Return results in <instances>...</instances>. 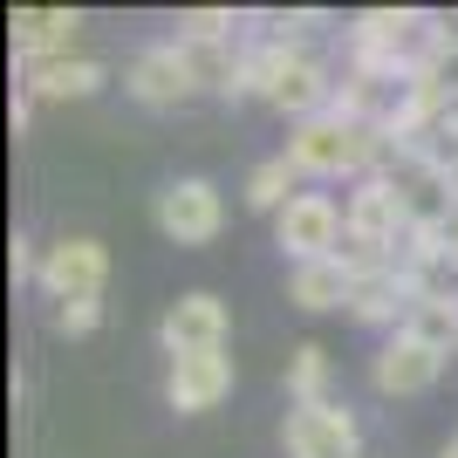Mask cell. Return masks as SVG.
Instances as JSON below:
<instances>
[{
  "mask_svg": "<svg viewBox=\"0 0 458 458\" xmlns=\"http://www.w3.org/2000/svg\"><path fill=\"white\" fill-rule=\"evenodd\" d=\"M96 322H103V301H69V308H55V328H62V335H89Z\"/></svg>",
  "mask_w": 458,
  "mask_h": 458,
  "instance_id": "cell-19",
  "label": "cell"
},
{
  "mask_svg": "<svg viewBox=\"0 0 458 458\" xmlns=\"http://www.w3.org/2000/svg\"><path fill=\"white\" fill-rule=\"evenodd\" d=\"M438 458H458V438H452V445H445V452H438Z\"/></svg>",
  "mask_w": 458,
  "mask_h": 458,
  "instance_id": "cell-22",
  "label": "cell"
},
{
  "mask_svg": "<svg viewBox=\"0 0 458 458\" xmlns=\"http://www.w3.org/2000/svg\"><path fill=\"white\" fill-rule=\"evenodd\" d=\"M233 28H247V14H233V7H191V14H178V35H191V41H233Z\"/></svg>",
  "mask_w": 458,
  "mask_h": 458,
  "instance_id": "cell-18",
  "label": "cell"
},
{
  "mask_svg": "<svg viewBox=\"0 0 458 458\" xmlns=\"http://www.w3.org/2000/svg\"><path fill=\"white\" fill-rule=\"evenodd\" d=\"M452 172H458V165H452Z\"/></svg>",
  "mask_w": 458,
  "mask_h": 458,
  "instance_id": "cell-23",
  "label": "cell"
},
{
  "mask_svg": "<svg viewBox=\"0 0 458 458\" xmlns=\"http://www.w3.org/2000/svg\"><path fill=\"white\" fill-rule=\"evenodd\" d=\"M445 253H452V267H458V212H452V226H445Z\"/></svg>",
  "mask_w": 458,
  "mask_h": 458,
  "instance_id": "cell-21",
  "label": "cell"
},
{
  "mask_svg": "<svg viewBox=\"0 0 458 458\" xmlns=\"http://www.w3.org/2000/svg\"><path fill=\"white\" fill-rule=\"evenodd\" d=\"M287 157L301 178H377L383 172V137L377 123H349V116H308L287 131Z\"/></svg>",
  "mask_w": 458,
  "mask_h": 458,
  "instance_id": "cell-1",
  "label": "cell"
},
{
  "mask_svg": "<svg viewBox=\"0 0 458 458\" xmlns=\"http://www.w3.org/2000/svg\"><path fill=\"white\" fill-rule=\"evenodd\" d=\"M294 185H301V172H294V157H260L253 165V178H247V206L253 212H281L287 199H294Z\"/></svg>",
  "mask_w": 458,
  "mask_h": 458,
  "instance_id": "cell-17",
  "label": "cell"
},
{
  "mask_svg": "<svg viewBox=\"0 0 458 458\" xmlns=\"http://www.w3.org/2000/svg\"><path fill=\"white\" fill-rule=\"evenodd\" d=\"M445 363H452V356H438V349L418 343L411 328H397V335H383L377 356H369V383H377V397H424V390L445 377Z\"/></svg>",
  "mask_w": 458,
  "mask_h": 458,
  "instance_id": "cell-7",
  "label": "cell"
},
{
  "mask_svg": "<svg viewBox=\"0 0 458 458\" xmlns=\"http://www.w3.org/2000/svg\"><path fill=\"white\" fill-rule=\"evenodd\" d=\"M110 82V69L96 55H62V62H28L21 69V96L35 103H76V96H96Z\"/></svg>",
  "mask_w": 458,
  "mask_h": 458,
  "instance_id": "cell-13",
  "label": "cell"
},
{
  "mask_svg": "<svg viewBox=\"0 0 458 458\" xmlns=\"http://www.w3.org/2000/svg\"><path fill=\"white\" fill-rule=\"evenodd\" d=\"M219 226H226V199L212 178H172L157 191V233L172 247H212Z\"/></svg>",
  "mask_w": 458,
  "mask_h": 458,
  "instance_id": "cell-5",
  "label": "cell"
},
{
  "mask_svg": "<svg viewBox=\"0 0 458 458\" xmlns=\"http://www.w3.org/2000/svg\"><path fill=\"white\" fill-rule=\"evenodd\" d=\"M226 301L219 294H206V287H191V294H178L172 308H165V322H157V343H165V356L172 363H185V356H219L226 349Z\"/></svg>",
  "mask_w": 458,
  "mask_h": 458,
  "instance_id": "cell-6",
  "label": "cell"
},
{
  "mask_svg": "<svg viewBox=\"0 0 458 458\" xmlns=\"http://www.w3.org/2000/svg\"><path fill=\"white\" fill-rule=\"evenodd\" d=\"M123 89H131L144 110H178V103L191 96V76H185L178 41H151V48H137L131 69H123Z\"/></svg>",
  "mask_w": 458,
  "mask_h": 458,
  "instance_id": "cell-8",
  "label": "cell"
},
{
  "mask_svg": "<svg viewBox=\"0 0 458 458\" xmlns=\"http://www.w3.org/2000/svg\"><path fill=\"white\" fill-rule=\"evenodd\" d=\"M76 35H82L76 7H14V55H21V69H28V62L76 55Z\"/></svg>",
  "mask_w": 458,
  "mask_h": 458,
  "instance_id": "cell-11",
  "label": "cell"
},
{
  "mask_svg": "<svg viewBox=\"0 0 458 458\" xmlns=\"http://www.w3.org/2000/svg\"><path fill=\"white\" fill-rule=\"evenodd\" d=\"M411 308H418V287L403 281V267H377V274H356V294H349V315L363 328H383V335H397L411 322Z\"/></svg>",
  "mask_w": 458,
  "mask_h": 458,
  "instance_id": "cell-12",
  "label": "cell"
},
{
  "mask_svg": "<svg viewBox=\"0 0 458 458\" xmlns=\"http://www.w3.org/2000/svg\"><path fill=\"white\" fill-rule=\"evenodd\" d=\"M328 377H335V356L322 343L287 349V403H328Z\"/></svg>",
  "mask_w": 458,
  "mask_h": 458,
  "instance_id": "cell-15",
  "label": "cell"
},
{
  "mask_svg": "<svg viewBox=\"0 0 458 458\" xmlns=\"http://www.w3.org/2000/svg\"><path fill=\"white\" fill-rule=\"evenodd\" d=\"M41 294L55 308L69 301H103V287H110V247L103 240H89V233H76V240H55V247L41 253Z\"/></svg>",
  "mask_w": 458,
  "mask_h": 458,
  "instance_id": "cell-3",
  "label": "cell"
},
{
  "mask_svg": "<svg viewBox=\"0 0 458 458\" xmlns=\"http://www.w3.org/2000/svg\"><path fill=\"white\" fill-rule=\"evenodd\" d=\"M335 89H343V82L328 76V62L315 55V48H294V62L281 69V82H274L267 103H274L281 116H294V123H308V116H328Z\"/></svg>",
  "mask_w": 458,
  "mask_h": 458,
  "instance_id": "cell-10",
  "label": "cell"
},
{
  "mask_svg": "<svg viewBox=\"0 0 458 458\" xmlns=\"http://www.w3.org/2000/svg\"><path fill=\"white\" fill-rule=\"evenodd\" d=\"M356 294V274L328 253V260H301V267H287V301L308 308V315H328V308H349Z\"/></svg>",
  "mask_w": 458,
  "mask_h": 458,
  "instance_id": "cell-14",
  "label": "cell"
},
{
  "mask_svg": "<svg viewBox=\"0 0 458 458\" xmlns=\"http://www.w3.org/2000/svg\"><path fill=\"white\" fill-rule=\"evenodd\" d=\"M7 267H14V281H35V274H41L35 247H28V240H21V233H14V247H7Z\"/></svg>",
  "mask_w": 458,
  "mask_h": 458,
  "instance_id": "cell-20",
  "label": "cell"
},
{
  "mask_svg": "<svg viewBox=\"0 0 458 458\" xmlns=\"http://www.w3.org/2000/svg\"><path fill=\"white\" fill-rule=\"evenodd\" d=\"M287 458H363V424L349 403H294L281 424Z\"/></svg>",
  "mask_w": 458,
  "mask_h": 458,
  "instance_id": "cell-4",
  "label": "cell"
},
{
  "mask_svg": "<svg viewBox=\"0 0 458 458\" xmlns=\"http://www.w3.org/2000/svg\"><path fill=\"white\" fill-rule=\"evenodd\" d=\"M226 397H233V356L226 349H219V356H185V363H172V377H165V403H172L178 418L219 411Z\"/></svg>",
  "mask_w": 458,
  "mask_h": 458,
  "instance_id": "cell-9",
  "label": "cell"
},
{
  "mask_svg": "<svg viewBox=\"0 0 458 458\" xmlns=\"http://www.w3.org/2000/svg\"><path fill=\"white\" fill-rule=\"evenodd\" d=\"M403 328H411L418 343H431L438 356H458V294H424Z\"/></svg>",
  "mask_w": 458,
  "mask_h": 458,
  "instance_id": "cell-16",
  "label": "cell"
},
{
  "mask_svg": "<svg viewBox=\"0 0 458 458\" xmlns=\"http://www.w3.org/2000/svg\"><path fill=\"white\" fill-rule=\"evenodd\" d=\"M343 233H349V212L335 206L328 191H294V199L274 212V247L287 253V267L343 253Z\"/></svg>",
  "mask_w": 458,
  "mask_h": 458,
  "instance_id": "cell-2",
  "label": "cell"
}]
</instances>
